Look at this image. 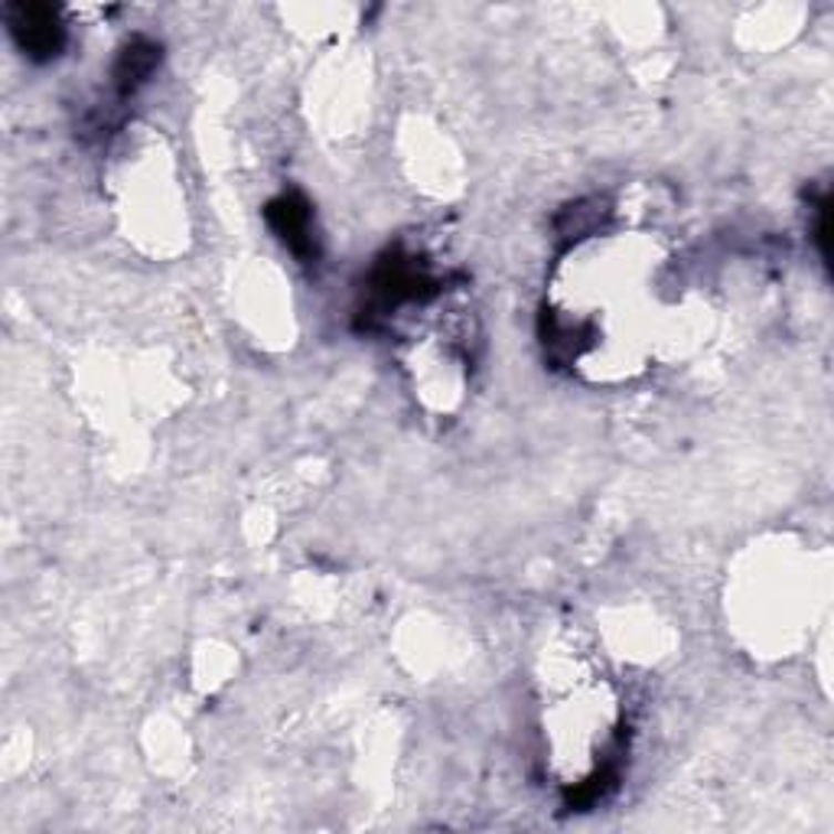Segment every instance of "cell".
I'll return each instance as SVG.
<instances>
[{
    "instance_id": "1",
    "label": "cell",
    "mask_w": 834,
    "mask_h": 834,
    "mask_svg": "<svg viewBox=\"0 0 834 834\" xmlns=\"http://www.w3.org/2000/svg\"><path fill=\"white\" fill-rule=\"evenodd\" d=\"M268 219L287 238V245L294 251H310V209H307V203H300L297 196H284L268 209Z\"/></svg>"
},
{
    "instance_id": "2",
    "label": "cell",
    "mask_w": 834,
    "mask_h": 834,
    "mask_svg": "<svg viewBox=\"0 0 834 834\" xmlns=\"http://www.w3.org/2000/svg\"><path fill=\"white\" fill-rule=\"evenodd\" d=\"M33 17H27L23 27H17L23 33V47L27 53H56L59 40H62V27L53 20L50 10H30Z\"/></svg>"
}]
</instances>
